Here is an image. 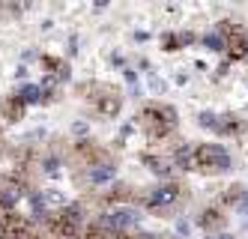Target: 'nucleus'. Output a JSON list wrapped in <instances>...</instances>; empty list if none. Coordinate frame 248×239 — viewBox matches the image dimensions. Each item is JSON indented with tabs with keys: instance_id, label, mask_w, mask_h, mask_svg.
Segmentation results:
<instances>
[{
	"instance_id": "9",
	"label": "nucleus",
	"mask_w": 248,
	"mask_h": 239,
	"mask_svg": "<svg viewBox=\"0 0 248 239\" xmlns=\"http://www.w3.org/2000/svg\"><path fill=\"white\" fill-rule=\"evenodd\" d=\"M144 164H147L153 174H158V176H168L170 174V164L165 159H158V156H144Z\"/></svg>"
},
{
	"instance_id": "3",
	"label": "nucleus",
	"mask_w": 248,
	"mask_h": 239,
	"mask_svg": "<svg viewBox=\"0 0 248 239\" xmlns=\"http://www.w3.org/2000/svg\"><path fill=\"white\" fill-rule=\"evenodd\" d=\"M42 224H45V230H48L51 239H81L84 230H87L78 204H69V207H60L54 212H48L42 218Z\"/></svg>"
},
{
	"instance_id": "5",
	"label": "nucleus",
	"mask_w": 248,
	"mask_h": 239,
	"mask_svg": "<svg viewBox=\"0 0 248 239\" xmlns=\"http://www.w3.org/2000/svg\"><path fill=\"white\" fill-rule=\"evenodd\" d=\"M84 93H87V102H90V108L99 114V117H117L120 114V93L114 87L108 84H90V87H84Z\"/></svg>"
},
{
	"instance_id": "10",
	"label": "nucleus",
	"mask_w": 248,
	"mask_h": 239,
	"mask_svg": "<svg viewBox=\"0 0 248 239\" xmlns=\"http://www.w3.org/2000/svg\"><path fill=\"white\" fill-rule=\"evenodd\" d=\"M105 3H108V0H96V6H105Z\"/></svg>"
},
{
	"instance_id": "1",
	"label": "nucleus",
	"mask_w": 248,
	"mask_h": 239,
	"mask_svg": "<svg viewBox=\"0 0 248 239\" xmlns=\"http://www.w3.org/2000/svg\"><path fill=\"white\" fill-rule=\"evenodd\" d=\"M173 164L183 171H198V174H224L230 171V156L218 143H188L173 153Z\"/></svg>"
},
{
	"instance_id": "2",
	"label": "nucleus",
	"mask_w": 248,
	"mask_h": 239,
	"mask_svg": "<svg viewBox=\"0 0 248 239\" xmlns=\"http://www.w3.org/2000/svg\"><path fill=\"white\" fill-rule=\"evenodd\" d=\"M135 120H138V128L150 141H165L168 135H173V128H176V111L170 105H158V102L144 105Z\"/></svg>"
},
{
	"instance_id": "6",
	"label": "nucleus",
	"mask_w": 248,
	"mask_h": 239,
	"mask_svg": "<svg viewBox=\"0 0 248 239\" xmlns=\"http://www.w3.org/2000/svg\"><path fill=\"white\" fill-rule=\"evenodd\" d=\"M24 99L21 96H9L6 102H3V108H0V111H3V120H18L21 114H24Z\"/></svg>"
},
{
	"instance_id": "7",
	"label": "nucleus",
	"mask_w": 248,
	"mask_h": 239,
	"mask_svg": "<svg viewBox=\"0 0 248 239\" xmlns=\"http://www.w3.org/2000/svg\"><path fill=\"white\" fill-rule=\"evenodd\" d=\"M224 222H227V218H224L221 209H216V207H212V209H203V215H201V227H203V230H218V227H224Z\"/></svg>"
},
{
	"instance_id": "4",
	"label": "nucleus",
	"mask_w": 248,
	"mask_h": 239,
	"mask_svg": "<svg viewBox=\"0 0 248 239\" xmlns=\"http://www.w3.org/2000/svg\"><path fill=\"white\" fill-rule=\"evenodd\" d=\"M186 191H188V189H183L180 182H165V186H158V189H153V191H147V194H140L138 200H140V207H144V209L162 212V209H168V207H176L183 197H188Z\"/></svg>"
},
{
	"instance_id": "8",
	"label": "nucleus",
	"mask_w": 248,
	"mask_h": 239,
	"mask_svg": "<svg viewBox=\"0 0 248 239\" xmlns=\"http://www.w3.org/2000/svg\"><path fill=\"white\" fill-rule=\"evenodd\" d=\"M245 200V189L242 186H230V189H224V194H221V204L224 207H239Z\"/></svg>"
}]
</instances>
